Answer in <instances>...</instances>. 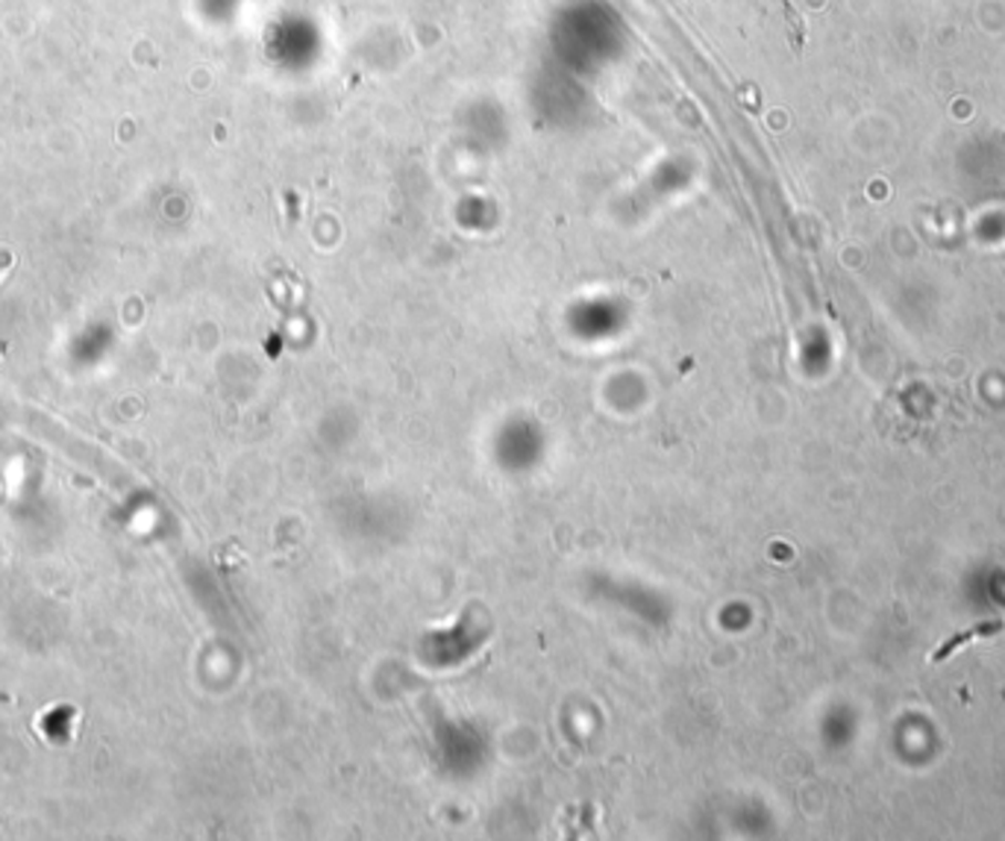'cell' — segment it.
Returning a JSON list of instances; mask_svg holds the SVG:
<instances>
[{
	"label": "cell",
	"mask_w": 1005,
	"mask_h": 841,
	"mask_svg": "<svg viewBox=\"0 0 1005 841\" xmlns=\"http://www.w3.org/2000/svg\"><path fill=\"white\" fill-rule=\"evenodd\" d=\"M9 269H12V253H9L7 248H0V277H3Z\"/></svg>",
	"instance_id": "1"
}]
</instances>
